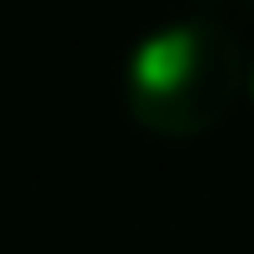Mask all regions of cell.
<instances>
[{
	"instance_id": "obj_1",
	"label": "cell",
	"mask_w": 254,
	"mask_h": 254,
	"mask_svg": "<svg viewBox=\"0 0 254 254\" xmlns=\"http://www.w3.org/2000/svg\"><path fill=\"white\" fill-rule=\"evenodd\" d=\"M249 90L239 35L214 15H180L145 30L125 60V105L160 140L204 135Z\"/></svg>"
},
{
	"instance_id": "obj_2",
	"label": "cell",
	"mask_w": 254,
	"mask_h": 254,
	"mask_svg": "<svg viewBox=\"0 0 254 254\" xmlns=\"http://www.w3.org/2000/svg\"><path fill=\"white\" fill-rule=\"evenodd\" d=\"M249 95H254V65H249Z\"/></svg>"
},
{
	"instance_id": "obj_3",
	"label": "cell",
	"mask_w": 254,
	"mask_h": 254,
	"mask_svg": "<svg viewBox=\"0 0 254 254\" xmlns=\"http://www.w3.org/2000/svg\"><path fill=\"white\" fill-rule=\"evenodd\" d=\"M249 5H254V0H249Z\"/></svg>"
}]
</instances>
